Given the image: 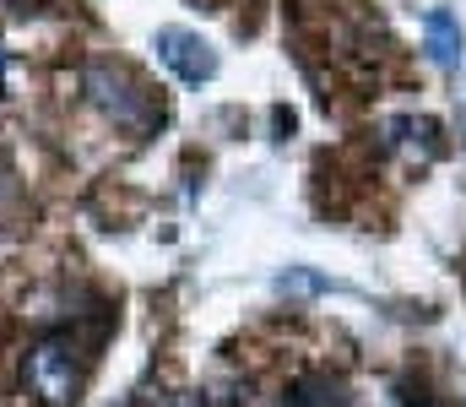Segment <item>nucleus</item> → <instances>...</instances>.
I'll list each match as a JSON object with an SVG mask.
<instances>
[{
    "label": "nucleus",
    "instance_id": "nucleus-1",
    "mask_svg": "<svg viewBox=\"0 0 466 407\" xmlns=\"http://www.w3.org/2000/svg\"><path fill=\"white\" fill-rule=\"evenodd\" d=\"M22 386L38 407H76L82 397V359L71 331H44L22 348Z\"/></svg>",
    "mask_w": 466,
    "mask_h": 407
},
{
    "label": "nucleus",
    "instance_id": "nucleus-2",
    "mask_svg": "<svg viewBox=\"0 0 466 407\" xmlns=\"http://www.w3.org/2000/svg\"><path fill=\"white\" fill-rule=\"evenodd\" d=\"M82 93L93 98L98 115H109L119 131H130V136H147L163 120L157 104H152V93H147V87L136 82V71L119 66V60H87V66H82Z\"/></svg>",
    "mask_w": 466,
    "mask_h": 407
},
{
    "label": "nucleus",
    "instance_id": "nucleus-3",
    "mask_svg": "<svg viewBox=\"0 0 466 407\" xmlns=\"http://www.w3.org/2000/svg\"><path fill=\"white\" fill-rule=\"evenodd\" d=\"M157 60L179 76V82H190V87H201V82H212L218 76V55H212V44L201 38V33H185V27H157Z\"/></svg>",
    "mask_w": 466,
    "mask_h": 407
},
{
    "label": "nucleus",
    "instance_id": "nucleus-4",
    "mask_svg": "<svg viewBox=\"0 0 466 407\" xmlns=\"http://www.w3.org/2000/svg\"><path fill=\"white\" fill-rule=\"evenodd\" d=\"M348 381L342 375H326V370H315V375H299L293 386H288V407H348Z\"/></svg>",
    "mask_w": 466,
    "mask_h": 407
},
{
    "label": "nucleus",
    "instance_id": "nucleus-5",
    "mask_svg": "<svg viewBox=\"0 0 466 407\" xmlns=\"http://www.w3.org/2000/svg\"><path fill=\"white\" fill-rule=\"evenodd\" d=\"M423 33H429V55H434L440 66H456V60H461V27H456V16H451L445 5H434V11L423 16Z\"/></svg>",
    "mask_w": 466,
    "mask_h": 407
},
{
    "label": "nucleus",
    "instance_id": "nucleus-6",
    "mask_svg": "<svg viewBox=\"0 0 466 407\" xmlns=\"http://www.w3.org/2000/svg\"><path fill=\"white\" fill-rule=\"evenodd\" d=\"M11 11H22V16H33V11H44V0H5Z\"/></svg>",
    "mask_w": 466,
    "mask_h": 407
},
{
    "label": "nucleus",
    "instance_id": "nucleus-7",
    "mask_svg": "<svg viewBox=\"0 0 466 407\" xmlns=\"http://www.w3.org/2000/svg\"><path fill=\"white\" fill-rule=\"evenodd\" d=\"M174 407H212V402H207L201 392H179V402H174Z\"/></svg>",
    "mask_w": 466,
    "mask_h": 407
},
{
    "label": "nucleus",
    "instance_id": "nucleus-8",
    "mask_svg": "<svg viewBox=\"0 0 466 407\" xmlns=\"http://www.w3.org/2000/svg\"><path fill=\"white\" fill-rule=\"evenodd\" d=\"M5 66H11V60H5V49H0V98H5Z\"/></svg>",
    "mask_w": 466,
    "mask_h": 407
}]
</instances>
